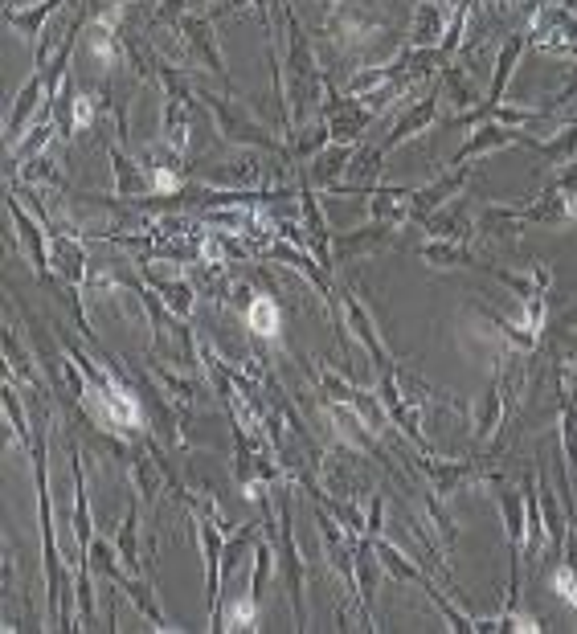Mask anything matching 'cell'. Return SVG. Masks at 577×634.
Instances as JSON below:
<instances>
[{"label":"cell","mask_w":577,"mask_h":634,"mask_svg":"<svg viewBox=\"0 0 577 634\" xmlns=\"http://www.w3.org/2000/svg\"><path fill=\"white\" fill-rule=\"evenodd\" d=\"M532 37H537V50L545 54H577V17L561 5H549L541 17H537V29H532Z\"/></svg>","instance_id":"6da1fadb"},{"label":"cell","mask_w":577,"mask_h":634,"mask_svg":"<svg viewBox=\"0 0 577 634\" xmlns=\"http://www.w3.org/2000/svg\"><path fill=\"white\" fill-rule=\"evenodd\" d=\"M471 180V172L459 164V172H451V176H442V180H434L430 189H418V193H410V217H430L438 205H447L463 185Z\"/></svg>","instance_id":"7a4b0ae2"},{"label":"cell","mask_w":577,"mask_h":634,"mask_svg":"<svg viewBox=\"0 0 577 634\" xmlns=\"http://www.w3.org/2000/svg\"><path fill=\"white\" fill-rule=\"evenodd\" d=\"M442 33H447V9L434 5V0H422L414 9V45L418 50H430Z\"/></svg>","instance_id":"3957f363"},{"label":"cell","mask_w":577,"mask_h":634,"mask_svg":"<svg viewBox=\"0 0 577 634\" xmlns=\"http://www.w3.org/2000/svg\"><path fill=\"white\" fill-rule=\"evenodd\" d=\"M512 140H520V144H524V135H520V131H508V127H483V131H475L471 140L463 144V152L455 156V168H459V164H467L471 156L496 152V148H504V144H512Z\"/></svg>","instance_id":"277c9868"},{"label":"cell","mask_w":577,"mask_h":634,"mask_svg":"<svg viewBox=\"0 0 577 634\" xmlns=\"http://www.w3.org/2000/svg\"><path fill=\"white\" fill-rule=\"evenodd\" d=\"M279 324H283L279 303L266 299V295H254L250 307H246V328H250L254 336H262V340H271V336H279Z\"/></svg>","instance_id":"5b68a950"},{"label":"cell","mask_w":577,"mask_h":634,"mask_svg":"<svg viewBox=\"0 0 577 634\" xmlns=\"http://www.w3.org/2000/svg\"><path fill=\"white\" fill-rule=\"evenodd\" d=\"M434 103H438L434 95H430V99H422V103H418V111H410V115H406L402 123H397V127H393V135H389V144H385L381 152H389V148H397V144H406V140H414V135H422V131H426V127H430L434 119H438V107H434Z\"/></svg>","instance_id":"8992f818"},{"label":"cell","mask_w":577,"mask_h":634,"mask_svg":"<svg viewBox=\"0 0 577 634\" xmlns=\"http://www.w3.org/2000/svg\"><path fill=\"white\" fill-rule=\"evenodd\" d=\"M422 258L430 266H475V254L463 242H455V238H430V242H422Z\"/></svg>","instance_id":"52a82bcc"},{"label":"cell","mask_w":577,"mask_h":634,"mask_svg":"<svg viewBox=\"0 0 577 634\" xmlns=\"http://www.w3.org/2000/svg\"><path fill=\"white\" fill-rule=\"evenodd\" d=\"M524 144H532V140H524ZM537 148L549 164H557V168H565V164H573L577 160V123L573 127H565V131H557L549 144H532Z\"/></svg>","instance_id":"ba28073f"},{"label":"cell","mask_w":577,"mask_h":634,"mask_svg":"<svg viewBox=\"0 0 577 634\" xmlns=\"http://www.w3.org/2000/svg\"><path fill=\"white\" fill-rule=\"evenodd\" d=\"M381 242H389V225H385V221H381V225H369V230L348 234V238L340 242V254H361V250H373V246H381Z\"/></svg>","instance_id":"9c48e42d"},{"label":"cell","mask_w":577,"mask_h":634,"mask_svg":"<svg viewBox=\"0 0 577 634\" xmlns=\"http://www.w3.org/2000/svg\"><path fill=\"white\" fill-rule=\"evenodd\" d=\"M549 585H553V594H557L565 606L577 610V569H573V565H557L553 577H549Z\"/></svg>","instance_id":"30bf717a"},{"label":"cell","mask_w":577,"mask_h":634,"mask_svg":"<svg viewBox=\"0 0 577 634\" xmlns=\"http://www.w3.org/2000/svg\"><path fill=\"white\" fill-rule=\"evenodd\" d=\"M520 37H512L508 45H504V54H500V66H496V86H492V103H500V95H504V82H508V74H512V66H516V58H520Z\"/></svg>","instance_id":"8fae6325"},{"label":"cell","mask_w":577,"mask_h":634,"mask_svg":"<svg viewBox=\"0 0 577 634\" xmlns=\"http://www.w3.org/2000/svg\"><path fill=\"white\" fill-rule=\"evenodd\" d=\"M226 630H258V606H254V594H246V598L226 614Z\"/></svg>","instance_id":"7c38bea8"},{"label":"cell","mask_w":577,"mask_h":634,"mask_svg":"<svg viewBox=\"0 0 577 634\" xmlns=\"http://www.w3.org/2000/svg\"><path fill=\"white\" fill-rule=\"evenodd\" d=\"M91 119H95V103L86 99V95H82V99H74V127H86Z\"/></svg>","instance_id":"4fadbf2b"},{"label":"cell","mask_w":577,"mask_h":634,"mask_svg":"<svg viewBox=\"0 0 577 634\" xmlns=\"http://www.w3.org/2000/svg\"><path fill=\"white\" fill-rule=\"evenodd\" d=\"M504 622H508L512 630H524V634H532V630H541V622H537V618H532V614H508Z\"/></svg>","instance_id":"5bb4252c"},{"label":"cell","mask_w":577,"mask_h":634,"mask_svg":"<svg viewBox=\"0 0 577 634\" xmlns=\"http://www.w3.org/2000/svg\"><path fill=\"white\" fill-rule=\"evenodd\" d=\"M557 189H565V193H577V164H565V168H561V176H557Z\"/></svg>","instance_id":"9a60e30c"},{"label":"cell","mask_w":577,"mask_h":634,"mask_svg":"<svg viewBox=\"0 0 577 634\" xmlns=\"http://www.w3.org/2000/svg\"><path fill=\"white\" fill-rule=\"evenodd\" d=\"M565 324H577V307H573V311L565 315Z\"/></svg>","instance_id":"2e32d148"},{"label":"cell","mask_w":577,"mask_h":634,"mask_svg":"<svg viewBox=\"0 0 577 634\" xmlns=\"http://www.w3.org/2000/svg\"><path fill=\"white\" fill-rule=\"evenodd\" d=\"M328 5H340V0H328Z\"/></svg>","instance_id":"e0dca14e"},{"label":"cell","mask_w":577,"mask_h":634,"mask_svg":"<svg viewBox=\"0 0 577 634\" xmlns=\"http://www.w3.org/2000/svg\"><path fill=\"white\" fill-rule=\"evenodd\" d=\"M573 536H577V524H573Z\"/></svg>","instance_id":"ac0fdd59"}]
</instances>
